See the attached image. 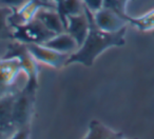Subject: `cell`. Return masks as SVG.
<instances>
[{
  "label": "cell",
  "mask_w": 154,
  "mask_h": 139,
  "mask_svg": "<svg viewBox=\"0 0 154 139\" xmlns=\"http://www.w3.org/2000/svg\"><path fill=\"white\" fill-rule=\"evenodd\" d=\"M5 58H17L19 61L21 71L26 75V84L23 90L28 92L36 93L38 88V74H39V62L33 57L29 51L26 44L18 41H11L7 47V53L3 56Z\"/></svg>",
  "instance_id": "2"
},
{
  "label": "cell",
  "mask_w": 154,
  "mask_h": 139,
  "mask_svg": "<svg viewBox=\"0 0 154 139\" xmlns=\"http://www.w3.org/2000/svg\"><path fill=\"white\" fill-rule=\"evenodd\" d=\"M42 8H55V5L52 2H43L42 0H29L20 9L13 11L10 17V23L11 26L26 23L34 19L38 11Z\"/></svg>",
  "instance_id": "8"
},
{
  "label": "cell",
  "mask_w": 154,
  "mask_h": 139,
  "mask_svg": "<svg viewBox=\"0 0 154 139\" xmlns=\"http://www.w3.org/2000/svg\"><path fill=\"white\" fill-rule=\"evenodd\" d=\"M35 95L36 93L28 92L23 89L16 93L13 105V119L16 128L31 126L34 115Z\"/></svg>",
  "instance_id": "4"
},
{
  "label": "cell",
  "mask_w": 154,
  "mask_h": 139,
  "mask_svg": "<svg viewBox=\"0 0 154 139\" xmlns=\"http://www.w3.org/2000/svg\"><path fill=\"white\" fill-rule=\"evenodd\" d=\"M89 28H90V23H89V18L86 13V9H85L84 13L71 15L66 18V32H68L76 40L78 47H80L84 43L89 33Z\"/></svg>",
  "instance_id": "9"
},
{
  "label": "cell",
  "mask_w": 154,
  "mask_h": 139,
  "mask_svg": "<svg viewBox=\"0 0 154 139\" xmlns=\"http://www.w3.org/2000/svg\"><path fill=\"white\" fill-rule=\"evenodd\" d=\"M43 44L50 49H53L59 53L66 54V55H71V54L75 53L79 47L76 40L68 32L55 35L51 39L45 41Z\"/></svg>",
  "instance_id": "12"
},
{
  "label": "cell",
  "mask_w": 154,
  "mask_h": 139,
  "mask_svg": "<svg viewBox=\"0 0 154 139\" xmlns=\"http://www.w3.org/2000/svg\"><path fill=\"white\" fill-rule=\"evenodd\" d=\"M20 72L21 68L17 58L0 59V98L16 93L14 86Z\"/></svg>",
  "instance_id": "5"
},
{
  "label": "cell",
  "mask_w": 154,
  "mask_h": 139,
  "mask_svg": "<svg viewBox=\"0 0 154 139\" xmlns=\"http://www.w3.org/2000/svg\"><path fill=\"white\" fill-rule=\"evenodd\" d=\"M82 139H130L122 133L116 132L105 123L94 119L89 123L88 133Z\"/></svg>",
  "instance_id": "13"
},
{
  "label": "cell",
  "mask_w": 154,
  "mask_h": 139,
  "mask_svg": "<svg viewBox=\"0 0 154 139\" xmlns=\"http://www.w3.org/2000/svg\"><path fill=\"white\" fill-rule=\"evenodd\" d=\"M128 23L136 28L140 32H152L154 31V10L139 16V17H127Z\"/></svg>",
  "instance_id": "15"
},
{
  "label": "cell",
  "mask_w": 154,
  "mask_h": 139,
  "mask_svg": "<svg viewBox=\"0 0 154 139\" xmlns=\"http://www.w3.org/2000/svg\"><path fill=\"white\" fill-rule=\"evenodd\" d=\"M127 17H124L113 10L103 7L93 13V18L96 26L106 32H117L124 28H127L129 24Z\"/></svg>",
  "instance_id": "7"
},
{
  "label": "cell",
  "mask_w": 154,
  "mask_h": 139,
  "mask_svg": "<svg viewBox=\"0 0 154 139\" xmlns=\"http://www.w3.org/2000/svg\"><path fill=\"white\" fill-rule=\"evenodd\" d=\"M153 32H154V31H153Z\"/></svg>",
  "instance_id": "21"
},
{
  "label": "cell",
  "mask_w": 154,
  "mask_h": 139,
  "mask_svg": "<svg viewBox=\"0 0 154 139\" xmlns=\"http://www.w3.org/2000/svg\"><path fill=\"white\" fill-rule=\"evenodd\" d=\"M8 139H31L30 128H17L13 134H11Z\"/></svg>",
  "instance_id": "18"
},
{
  "label": "cell",
  "mask_w": 154,
  "mask_h": 139,
  "mask_svg": "<svg viewBox=\"0 0 154 139\" xmlns=\"http://www.w3.org/2000/svg\"><path fill=\"white\" fill-rule=\"evenodd\" d=\"M86 13L90 23L89 33L78 50L69 56L66 65L80 63L87 68H90L94 64L97 57H99V55H101L103 52L114 47H122L126 43L125 37L127 28L117 32H106L96 26L92 12L86 9Z\"/></svg>",
  "instance_id": "1"
},
{
  "label": "cell",
  "mask_w": 154,
  "mask_h": 139,
  "mask_svg": "<svg viewBox=\"0 0 154 139\" xmlns=\"http://www.w3.org/2000/svg\"><path fill=\"white\" fill-rule=\"evenodd\" d=\"M13 14V10L9 8L0 7V40H13L12 33L13 29L10 23V17Z\"/></svg>",
  "instance_id": "16"
},
{
  "label": "cell",
  "mask_w": 154,
  "mask_h": 139,
  "mask_svg": "<svg viewBox=\"0 0 154 139\" xmlns=\"http://www.w3.org/2000/svg\"><path fill=\"white\" fill-rule=\"evenodd\" d=\"M16 93L0 98V131L8 136L13 134L17 128L13 119V105Z\"/></svg>",
  "instance_id": "10"
},
{
  "label": "cell",
  "mask_w": 154,
  "mask_h": 139,
  "mask_svg": "<svg viewBox=\"0 0 154 139\" xmlns=\"http://www.w3.org/2000/svg\"><path fill=\"white\" fill-rule=\"evenodd\" d=\"M13 40L24 44H43L45 41L55 36L53 32L48 30L37 18L23 24L12 26Z\"/></svg>",
  "instance_id": "3"
},
{
  "label": "cell",
  "mask_w": 154,
  "mask_h": 139,
  "mask_svg": "<svg viewBox=\"0 0 154 139\" xmlns=\"http://www.w3.org/2000/svg\"><path fill=\"white\" fill-rule=\"evenodd\" d=\"M82 1L84 3L85 8L91 11L92 13L101 9L103 3V0H82Z\"/></svg>",
  "instance_id": "19"
},
{
  "label": "cell",
  "mask_w": 154,
  "mask_h": 139,
  "mask_svg": "<svg viewBox=\"0 0 154 139\" xmlns=\"http://www.w3.org/2000/svg\"><path fill=\"white\" fill-rule=\"evenodd\" d=\"M8 135L5 134V133H2L1 131H0V139H8Z\"/></svg>",
  "instance_id": "20"
},
{
  "label": "cell",
  "mask_w": 154,
  "mask_h": 139,
  "mask_svg": "<svg viewBox=\"0 0 154 139\" xmlns=\"http://www.w3.org/2000/svg\"><path fill=\"white\" fill-rule=\"evenodd\" d=\"M26 47L33 57L39 63H43L58 70L66 66V60L70 55L61 54L55 50L45 47V44H26Z\"/></svg>",
  "instance_id": "6"
},
{
  "label": "cell",
  "mask_w": 154,
  "mask_h": 139,
  "mask_svg": "<svg viewBox=\"0 0 154 139\" xmlns=\"http://www.w3.org/2000/svg\"><path fill=\"white\" fill-rule=\"evenodd\" d=\"M55 10L60 15L64 26L66 24V18L71 15H77L85 12V5L82 0H58L54 3Z\"/></svg>",
  "instance_id": "14"
},
{
  "label": "cell",
  "mask_w": 154,
  "mask_h": 139,
  "mask_svg": "<svg viewBox=\"0 0 154 139\" xmlns=\"http://www.w3.org/2000/svg\"><path fill=\"white\" fill-rule=\"evenodd\" d=\"M29 0H0V7L9 8V9L16 11L24 5Z\"/></svg>",
  "instance_id": "17"
},
{
  "label": "cell",
  "mask_w": 154,
  "mask_h": 139,
  "mask_svg": "<svg viewBox=\"0 0 154 139\" xmlns=\"http://www.w3.org/2000/svg\"><path fill=\"white\" fill-rule=\"evenodd\" d=\"M35 18H37L48 30L53 32L55 35L66 32L63 21L55 8H42L38 11Z\"/></svg>",
  "instance_id": "11"
}]
</instances>
